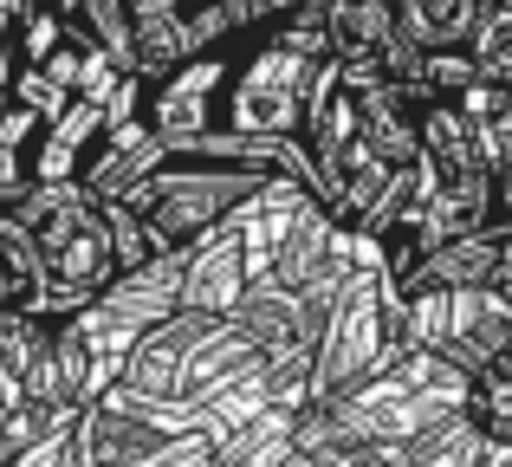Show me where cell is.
<instances>
[{
  "mask_svg": "<svg viewBox=\"0 0 512 467\" xmlns=\"http://www.w3.org/2000/svg\"><path fill=\"white\" fill-rule=\"evenodd\" d=\"M253 279H247V253L234 247V240H221V247H208L201 253L195 266H188L182 273V292H175V299H182V312H201V318H227L240 305V292H247Z\"/></svg>",
  "mask_w": 512,
  "mask_h": 467,
  "instance_id": "obj_3",
  "label": "cell"
},
{
  "mask_svg": "<svg viewBox=\"0 0 512 467\" xmlns=\"http://www.w3.org/2000/svg\"><path fill=\"white\" fill-rule=\"evenodd\" d=\"M461 416L474 422L487 442H512V357H487L467 370Z\"/></svg>",
  "mask_w": 512,
  "mask_h": 467,
  "instance_id": "obj_4",
  "label": "cell"
},
{
  "mask_svg": "<svg viewBox=\"0 0 512 467\" xmlns=\"http://www.w3.org/2000/svg\"><path fill=\"white\" fill-rule=\"evenodd\" d=\"M26 234H33L39 273H46V312L85 305L91 292H104L117 279V253H111L98 195H46L26 215Z\"/></svg>",
  "mask_w": 512,
  "mask_h": 467,
  "instance_id": "obj_1",
  "label": "cell"
},
{
  "mask_svg": "<svg viewBox=\"0 0 512 467\" xmlns=\"http://www.w3.org/2000/svg\"><path fill=\"white\" fill-rule=\"evenodd\" d=\"M487 7H493V13H512V0H487Z\"/></svg>",
  "mask_w": 512,
  "mask_h": 467,
  "instance_id": "obj_5",
  "label": "cell"
},
{
  "mask_svg": "<svg viewBox=\"0 0 512 467\" xmlns=\"http://www.w3.org/2000/svg\"><path fill=\"white\" fill-rule=\"evenodd\" d=\"M318 65L325 59L286 46V39H273L260 26V52L234 72V98H227L234 124L253 130V137H299L305 98H312V85H318Z\"/></svg>",
  "mask_w": 512,
  "mask_h": 467,
  "instance_id": "obj_2",
  "label": "cell"
}]
</instances>
